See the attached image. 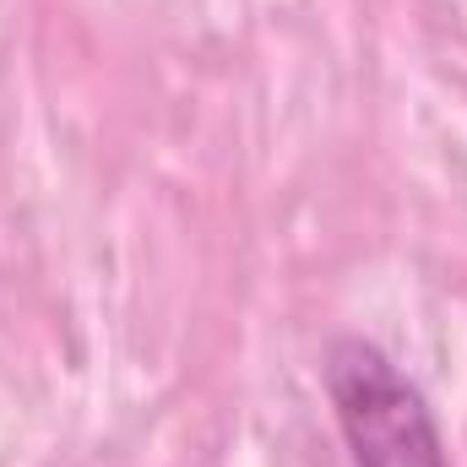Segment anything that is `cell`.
<instances>
[{"label": "cell", "instance_id": "cell-1", "mask_svg": "<svg viewBox=\"0 0 467 467\" xmlns=\"http://www.w3.org/2000/svg\"><path fill=\"white\" fill-rule=\"evenodd\" d=\"M327 397L353 467H451L419 380L369 337L327 348Z\"/></svg>", "mask_w": 467, "mask_h": 467}]
</instances>
